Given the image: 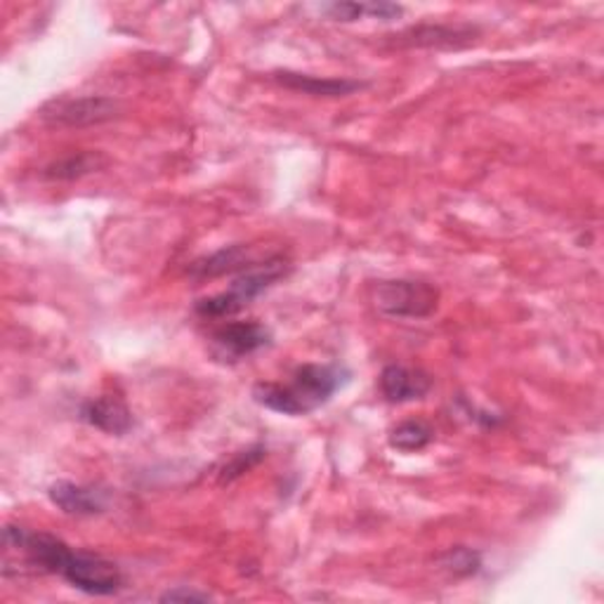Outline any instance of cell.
Masks as SVG:
<instances>
[{"instance_id":"cell-10","label":"cell","mask_w":604,"mask_h":604,"mask_svg":"<svg viewBox=\"0 0 604 604\" xmlns=\"http://www.w3.org/2000/svg\"><path fill=\"white\" fill-rule=\"evenodd\" d=\"M275 81L289 90L312 94V98H345L363 88V83L349 81V78H320L298 71H277Z\"/></svg>"},{"instance_id":"cell-13","label":"cell","mask_w":604,"mask_h":604,"mask_svg":"<svg viewBox=\"0 0 604 604\" xmlns=\"http://www.w3.org/2000/svg\"><path fill=\"white\" fill-rule=\"evenodd\" d=\"M104 166H107V158L102 154L81 152V154H71L67 158H59V161L47 166L43 175L47 180H78L83 178V175L98 172Z\"/></svg>"},{"instance_id":"cell-4","label":"cell","mask_w":604,"mask_h":604,"mask_svg":"<svg viewBox=\"0 0 604 604\" xmlns=\"http://www.w3.org/2000/svg\"><path fill=\"white\" fill-rule=\"evenodd\" d=\"M59 577L71 583L76 591L94 597L114 595L123 588V574L114 562L104 560L102 555L74 548L67 552L65 562H61Z\"/></svg>"},{"instance_id":"cell-18","label":"cell","mask_w":604,"mask_h":604,"mask_svg":"<svg viewBox=\"0 0 604 604\" xmlns=\"http://www.w3.org/2000/svg\"><path fill=\"white\" fill-rule=\"evenodd\" d=\"M209 593L192 591V588H172V591L161 595V602H209Z\"/></svg>"},{"instance_id":"cell-11","label":"cell","mask_w":604,"mask_h":604,"mask_svg":"<svg viewBox=\"0 0 604 604\" xmlns=\"http://www.w3.org/2000/svg\"><path fill=\"white\" fill-rule=\"evenodd\" d=\"M474 36V29H460V26H418L411 29L406 34L396 38L400 45H413V47H460L470 43Z\"/></svg>"},{"instance_id":"cell-19","label":"cell","mask_w":604,"mask_h":604,"mask_svg":"<svg viewBox=\"0 0 604 604\" xmlns=\"http://www.w3.org/2000/svg\"><path fill=\"white\" fill-rule=\"evenodd\" d=\"M402 12H404V8L394 5V3H369V14L376 20H394V18H400Z\"/></svg>"},{"instance_id":"cell-2","label":"cell","mask_w":604,"mask_h":604,"mask_svg":"<svg viewBox=\"0 0 604 604\" xmlns=\"http://www.w3.org/2000/svg\"><path fill=\"white\" fill-rule=\"evenodd\" d=\"M289 272V262L283 258H269L262 265H253L238 275L230 291L217 293L213 298H203L194 305V312L203 320H222V316L236 314L244 310L250 300H256L260 293H265L269 286H275L279 279Z\"/></svg>"},{"instance_id":"cell-15","label":"cell","mask_w":604,"mask_h":604,"mask_svg":"<svg viewBox=\"0 0 604 604\" xmlns=\"http://www.w3.org/2000/svg\"><path fill=\"white\" fill-rule=\"evenodd\" d=\"M439 564L444 571H449V574H454L458 579H466V577H474L477 571L482 569V555L472 548L458 546V548H451L444 552L439 558Z\"/></svg>"},{"instance_id":"cell-3","label":"cell","mask_w":604,"mask_h":604,"mask_svg":"<svg viewBox=\"0 0 604 604\" xmlns=\"http://www.w3.org/2000/svg\"><path fill=\"white\" fill-rule=\"evenodd\" d=\"M373 300L378 312L392 320H427L439 307V289L413 279L380 281Z\"/></svg>"},{"instance_id":"cell-17","label":"cell","mask_w":604,"mask_h":604,"mask_svg":"<svg viewBox=\"0 0 604 604\" xmlns=\"http://www.w3.org/2000/svg\"><path fill=\"white\" fill-rule=\"evenodd\" d=\"M326 12L338 22H357L363 14H369V3H331Z\"/></svg>"},{"instance_id":"cell-5","label":"cell","mask_w":604,"mask_h":604,"mask_svg":"<svg viewBox=\"0 0 604 604\" xmlns=\"http://www.w3.org/2000/svg\"><path fill=\"white\" fill-rule=\"evenodd\" d=\"M121 114V104L104 94H86V98H61L43 107L41 119L51 128H90Z\"/></svg>"},{"instance_id":"cell-16","label":"cell","mask_w":604,"mask_h":604,"mask_svg":"<svg viewBox=\"0 0 604 604\" xmlns=\"http://www.w3.org/2000/svg\"><path fill=\"white\" fill-rule=\"evenodd\" d=\"M265 456H267V451H265V447H260V444L258 447H250L242 454H236L230 463L222 468L220 484H232L234 480H238V477L246 474L250 468H256L260 460H265Z\"/></svg>"},{"instance_id":"cell-14","label":"cell","mask_w":604,"mask_h":604,"mask_svg":"<svg viewBox=\"0 0 604 604\" xmlns=\"http://www.w3.org/2000/svg\"><path fill=\"white\" fill-rule=\"evenodd\" d=\"M435 439L433 427L423 421H404L390 433V447L402 454L423 451Z\"/></svg>"},{"instance_id":"cell-8","label":"cell","mask_w":604,"mask_h":604,"mask_svg":"<svg viewBox=\"0 0 604 604\" xmlns=\"http://www.w3.org/2000/svg\"><path fill=\"white\" fill-rule=\"evenodd\" d=\"M47 496H51V501L61 513L74 517L100 515L107 507V496L102 491L74 482H55L51 491H47Z\"/></svg>"},{"instance_id":"cell-6","label":"cell","mask_w":604,"mask_h":604,"mask_svg":"<svg viewBox=\"0 0 604 604\" xmlns=\"http://www.w3.org/2000/svg\"><path fill=\"white\" fill-rule=\"evenodd\" d=\"M269 331L258 322H234L213 333V353L217 359H244L269 345Z\"/></svg>"},{"instance_id":"cell-9","label":"cell","mask_w":604,"mask_h":604,"mask_svg":"<svg viewBox=\"0 0 604 604\" xmlns=\"http://www.w3.org/2000/svg\"><path fill=\"white\" fill-rule=\"evenodd\" d=\"M81 421L98 427L107 435H128L133 427V413L116 396H98L81 406Z\"/></svg>"},{"instance_id":"cell-12","label":"cell","mask_w":604,"mask_h":604,"mask_svg":"<svg viewBox=\"0 0 604 604\" xmlns=\"http://www.w3.org/2000/svg\"><path fill=\"white\" fill-rule=\"evenodd\" d=\"M253 267L246 246H230L222 248L217 253H213L211 258L199 260L192 265V272L199 279H213V277H222V275H232V272H244V269Z\"/></svg>"},{"instance_id":"cell-7","label":"cell","mask_w":604,"mask_h":604,"mask_svg":"<svg viewBox=\"0 0 604 604\" xmlns=\"http://www.w3.org/2000/svg\"><path fill=\"white\" fill-rule=\"evenodd\" d=\"M433 390V378L421 369L402 367V363H390L380 373V392L392 404H406L423 400Z\"/></svg>"},{"instance_id":"cell-1","label":"cell","mask_w":604,"mask_h":604,"mask_svg":"<svg viewBox=\"0 0 604 604\" xmlns=\"http://www.w3.org/2000/svg\"><path fill=\"white\" fill-rule=\"evenodd\" d=\"M347 380L336 363H305L293 373L291 383H258L253 400L281 416H307L324 406Z\"/></svg>"}]
</instances>
